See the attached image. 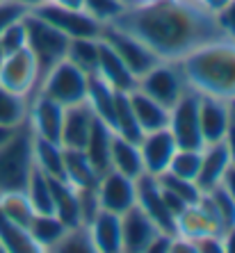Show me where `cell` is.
<instances>
[{
  "instance_id": "8992f818",
  "label": "cell",
  "mask_w": 235,
  "mask_h": 253,
  "mask_svg": "<svg viewBox=\"0 0 235 253\" xmlns=\"http://www.w3.org/2000/svg\"><path fill=\"white\" fill-rule=\"evenodd\" d=\"M39 18H44L46 23L57 28L59 32H64L71 39H98L103 32V23H98L96 18H92L83 7H64L55 5V2H42L35 9H30Z\"/></svg>"
},
{
  "instance_id": "d590c367",
  "label": "cell",
  "mask_w": 235,
  "mask_h": 253,
  "mask_svg": "<svg viewBox=\"0 0 235 253\" xmlns=\"http://www.w3.org/2000/svg\"><path fill=\"white\" fill-rule=\"evenodd\" d=\"M201 155H203V148H176L167 171L185 180H196L201 169Z\"/></svg>"
},
{
  "instance_id": "681fc988",
  "label": "cell",
  "mask_w": 235,
  "mask_h": 253,
  "mask_svg": "<svg viewBox=\"0 0 235 253\" xmlns=\"http://www.w3.org/2000/svg\"><path fill=\"white\" fill-rule=\"evenodd\" d=\"M16 2H21V5L28 7V9H35L37 5H42V2H46V0H16Z\"/></svg>"
},
{
  "instance_id": "ac0fdd59",
  "label": "cell",
  "mask_w": 235,
  "mask_h": 253,
  "mask_svg": "<svg viewBox=\"0 0 235 253\" xmlns=\"http://www.w3.org/2000/svg\"><path fill=\"white\" fill-rule=\"evenodd\" d=\"M231 124V103L222 98L199 94V128L203 144H217L224 139Z\"/></svg>"
},
{
  "instance_id": "f5cc1de1",
  "label": "cell",
  "mask_w": 235,
  "mask_h": 253,
  "mask_svg": "<svg viewBox=\"0 0 235 253\" xmlns=\"http://www.w3.org/2000/svg\"><path fill=\"white\" fill-rule=\"evenodd\" d=\"M231 114H233V121H235V100L231 103Z\"/></svg>"
},
{
  "instance_id": "2e32d148",
  "label": "cell",
  "mask_w": 235,
  "mask_h": 253,
  "mask_svg": "<svg viewBox=\"0 0 235 253\" xmlns=\"http://www.w3.org/2000/svg\"><path fill=\"white\" fill-rule=\"evenodd\" d=\"M158 233L160 228L137 206L121 214V251L148 253V247Z\"/></svg>"
},
{
  "instance_id": "ab89813d",
  "label": "cell",
  "mask_w": 235,
  "mask_h": 253,
  "mask_svg": "<svg viewBox=\"0 0 235 253\" xmlns=\"http://www.w3.org/2000/svg\"><path fill=\"white\" fill-rule=\"evenodd\" d=\"M55 251H76V253L87 251V253H94V244H92V237H89L87 224L66 230V235L62 237V242L57 244Z\"/></svg>"
},
{
  "instance_id": "60d3db41",
  "label": "cell",
  "mask_w": 235,
  "mask_h": 253,
  "mask_svg": "<svg viewBox=\"0 0 235 253\" xmlns=\"http://www.w3.org/2000/svg\"><path fill=\"white\" fill-rule=\"evenodd\" d=\"M28 39H25V25H23V18L12 23L9 28L0 35V48H2V53L5 55H12L16 50H23Z\"/></svg>"
},
{
  "instance_id": "bcb514c9",
  "label": "cell",
  "mask_w": 235,
  "mask_h": 253,
  "mask_svg": "<svg viewBox=\"0 0 235 253\" xmlns=\"http://www.w3.org/2000/svg\"><path fill=\"white\" fill-rule=\"evenodd\" d=\"M222 185L229 189V194L233 196V201H235V167H229V171H226V176H224Z\"/></svg>"
},
{
  "instance_id": "f907efd6",
  "label": "cell",
  "mask_w": 235,
  "mask_h": 253,
  "mask_svg": "<svg viewBox=\"0 0 235 253\" xmlns=\"http://www.w3.org/2000/svg\"><path fill=\"white\" fill-rule=\"evenodd\" d=\"M151 2H160V0H130L128 7H133V5H151Z\"/></svg>"
},
{
  "instance_id": "52a82bcc",
  "label": "cell",
  "mask_w": 235,
  "mask_h": 253,
  "mask_svg": "<svg viewBox=\"0 0 235 253\" xmlns=\"http://www.w3.org/2000/svg\"><path fill=\"white\" fill-rule=\"evenodd\" d=\"M167 130L176 139L178 148H203V137L199 128V94L188 89L181 98L169 107Z\"/></svg>"
},
{
  "instance_id": "7dc6e473",
  "label": "cell",
  "mask_w": 235,
  "mask_h": 253,
  "mask_svg": "<svg viewBox=\"0 0 235 253\" xmlns=\"http://www.w3.org/2000/svg\"><path fill=\"white\" fill-rule=\"evenodd\" d=\"M18 128H21V126H18ZM18 128H7V126H0V146H2V144H5L9 137H12Z\"/></svg>"
},
{
  "instance_id": "e0dca14e",
  "label": "cell",
  "mask_w": 235,
  "mask_h": 253,
  "mask_svg": "<svg viewBox=\"0 0 235 253\" xmlns=\"http://www.w3.org/2000/svg\"><path fill=\"white\" fill-rule=\"evenodd\" d=\"M94 124H96V114L92 112V107L87 105V100L64 107L62 132H59V144H62V148H80V151H83L89 135H92Z\"/></svg>"
},
{
  "instance_id": "ba28073f",
  "label": "cell",
  "mask_w": 235,
  "mask_h": 253,
  "mask_svg": "<svg viewBox=\"0 0 235 253\" xmlns=\"http://www.w3.org/2000/svg\"><path fill=\"white\" fill-rule=\"evenodd\" d=\"M137 89H141L144 94H148L169 110L189 87L178 62H158L137 80Z\"/></svg>"
},
{
  "instance_id": "83f0119b",
  "label": "cell",
  "mask_w": 235,
  "mask_h": 253,
  "mask_svg": "<svg viewBox=\"0 0 235 253\" xmlns=\"http://www.w3.org/2000/svg\"><path fill=\"white\" fill-rule=\"evenodd\" d=\"M87 105L92 107V112L96 114V119H100L103 124H107L112 128V119H114V103H117V91L110 84L94 76H89V84H87Z\"/></svg>"
},
{
  "instance_id": "7402d4cb",
  "label": "cell",
  "mask_w": 235,
  "mask_h": 253,
  "mask_svg": "<svg viewBox=\"0 0 235 253\" xmlns=\"http://www.w3.org/2000/svg\"><path fill=\"white\" fill-rule=\"evenodd\" d=\"M128 103L133 107L137 124H140L141 132H153V130H162L169 124V110L148 94H144L141 89H133L128 91Z\"/></svg>"
},
{
  "instance_id": "e575fe53",
  "label": "cell",
  "mask_w": 235,
  "mask_h": 253,
  "mask_svg": "<svg viewBox=\"0 0 235 253\" xmlns=\"http://www.w3.org/2000/svg\"><path fill=\"white\" fill-rule=\"evenodd\" d=\"M64 59H69L87 76H94L98 66V39H71Z\"/></svg>"
},
{
  "instance_id": "d6a6232c",
  "label": "cell",
  "mask_w": 235,
  "mask_h": 253,
  "mask_svg": "<svg viewBox=\"0 0 235 253\" xmlns=\"http://www.w3.org/2000/svg\"><path fill=\"white\" fill-rule=\"evenodd\" d=\"M25 194H28L37 214H53V187H50V178L44 171L37 169V167L30 173V180L25 185Z\"/></svg>"
},
{
  "instance_id": "5bb4252c",
  "label": "cell",
  "mask_w": 235,
  "mask_h": 253,
  "mask_svg": "<svg viewBox=\"0 0 235 253\" xmlns=\"http://www.w3.org/2000/svg\"><path fill=\"white\" fill-rule=\"evenodd\" d=\"M176 139L171 137L167 128L153 130V132H144L140 139V155L141 165H144V173L148 176H160L169 169V162L176 153Z\"/></svg>"
},
{
  "instance_id": "cb8c5ba5",
  "label": "cell",
  "mask_w": 235,
  "mask_h": 253,
  "mask_svg": "<svg viewBox=\"0 0 235 253\" xmlns=\"http://www.w3.org/2000/svg\"><path fill=\"white\" fill-rule=\"evenodd\" d=\"M100 173L89 162L85 151L64 148V180L76 189H94L98 185Z\"/></svg>"
},
{
  "instance_id": "11a10c76",
  "label": "cell",
  "mask_w": 235,
  "mask_h": 253,
  "mask_svg": "<svg viewBox=\"0 0 235 253\" xmlns=\"http://www.w3.org/2000/svg\"><path fill=\"white\" fill-rule=\"evenodd\" d=\"M0 253H2V249H0Z\"/></svg>"
},
{
  "instance_id": "f35d334b",
  "label": "cell",
  "mask_w": 235,
  "mask_h": 253,
  "mask_svg": "<svg viewBox=\"0 0 235 253\" xmlns=\"http://www.w3.org/2000/svg\"><path fill=\"white\" fill-rule=\"evenodd\" d=\"M80 7L92 18H96L98 23L107 25L124 12L128 5H126L124 0H80Z\"/></svg>"
},
{
  "instance_id": "8d00e7d4",
  "label": "cell",
  "mask_w": 235,
  "mask_h": 253,
  "mask_svg": "<svg viewBox=\"0 0 235 253\" xmlns=\"http://www.w3.org/2000/svg\"><path fill=\"white\" fill-rule=\"evenodd\" d=\"M155 180H158V185L165 189V192L178 196V199H181L183 203H188V206H192V203H196V201L201 199V189L196 187L194 180L178 178V176H174L171 171H165V173L155 176Z\"/></svg>"
},
{
  "instance_id": "5b68a950",
  "label": "cell",
  "mask_w": 235,
  "mask_h": 253,
  "mask_svg": "<svg viewBox=\"0 0 235 253\" xmlns=\"http://www.w3.org/2000/svg\"><path fill=\"white\" fill-rule=\"evenodd\" d=\"M87 73L80 71L78 66H73L69 59H62L39 80L35 94H42L46 98L59 103V105L69 107L76 105V103H83L87 98Z\"/></svg>"
},
{
  "instance_id": "ffe728a7",
  "label": "cell",
  "mask_w": 235,
  "mask_h": 253,
  "mask_svg": "<svg viewBox=\"0 0 235 253\" xmlns=\"http://www.w3.org/2000/svg\"><path fill=\"white\" fill-rule=\"evenodd\" d=\"M87 228L94 253H121V214L98 210Z\"/></svg>"
},
{
  "instance_id": "b9f144b4",
  "label": "cell",
  "mask_w": 235,
  "mask_h": 253,
  "mask_svg": "<svg viewBox=\"0 0 235 253\" xmlns=\"http://www.w3.org/2000/svg\"><path fill=\"white\" fill-rule=\"evenodd\" d=\"M28 12H30L28 7H23L21 2H16V0H0V35L12 23L21 21Z\"/></svg>"
},
{
  "instance_id": "484cf974",
  "label": "cell",
  "mask_w": 235,
  "mask_h": 253,
  "mask_svg": "<svg viewBox=\"0 0 235 253\" xmlns=\"http://www.w3.org/2000/svg\"><path fill=\"white\" fill-rule=\"evenodd\" d=\"M112 137H114V130L107 124H103L100 119H96L94 128H92V135H89L87 144H85V155L89 158V162L94 165V169L98 171L100 176L110 171V146H112Z\"/></svg>"
},
{
  "instance_id": "db71d44e",
  "label": "cell",
  "mask_w": 235,
  "mask_h": 253,
  "mask_svg": "<svg viewBox=\"0 0 235 253\" xmlns=\"http://www.w3.org/2000/svg\"><path fill=\"white\" fill-rule=\"evenodd\" d=\"M124 2H126V5H130V0H124Z\"/></svg>"
},
{
  "instance_id": "4fadbf2b",
  "label": "cell",
  "mask_w": 235,
  "mask_h": 253,
  "mask_svg": "<svg viewBox=\"0 0 235 253\" xmlns=\"http://www.w3.org/2000/svg\"><path fill=\"white\" fill-rule=\"evenodd\" d=\"M222 221L212 210L210 201L206 194H201V199L176 217V235H183L188 240H199L203 235H222Z\"/></svg>"
},
{
  "instance_id": "f6af8a7d",
  "label": "cell",
  "mask_w": 235,
  "mask_h": 253,
  "mask_svg": "<svg viewBox=\"0 0 235 253\" xmlns=\"http://www.w3.org/2000/svg\"><path fill=\"white\" fill-rule=\"evenodd\" d=\"M222 247L224 253H235V226L222 230Z\"/></svg>"
},
{
  "instance_id": "603a6c76",
  "label": "cell",
  "mask_w": 235,
  "mask_h": 253,
  "mask_svg": "<svg viewBox=\"0 0 235 253\" xmlns=\"http://www.w3.org/2000/svg\"><path fill=\"white\" fill-rule=\"evenodd\" d=\"M53 187V214L66 226L76 228L83 226V214H80V194L73 185H69L64 178H50Z\"/></svg>"
},
{
  "instance_id": "277c9868",
  "label": "cell",
  "mask_w": 235,
  "mask_h": 253,
  "mask_svg": "<svg viewBox=\"0 0 235 253\" xmlns=\"http://www.w3.org/2000/svg\"><path fill=\"white\" fill-rule=\"evenodd\" d=\"M23 25L25 39H28L25 46L35 55L37 64H39V80H42L57 62H62L66 57L71 37H66L64 32H59L57 28H53L50 23H46L44 18H39L32 12H28L23 16Z\"/></svg>"
},
{
  "instance_id": "d6986e66",
  "label": "cell",
  "mask_w": 235,
  "mask_h": 253,
  "mask_svg": "<svg viewBox=\"0 0 235 253\" xmlns=\"http://www.w3.org/2000/svg\"><path fill=\"white\" fill-rule=\"evenodd\" d=\"M96 76L103 78L114 91H133L137 87V78L128 71V66L121 62L110 43H105L98 37V66H96Z\"/></svg>"
},
{
  "instance_id": "816d5d0a",
  "label": "cell",
  "mask_w": 235,
  "mask_h": 253,
  "mask_svg": "<svg viewBox=\"0 0 235 253\" xmlns=\"http://www.w3.org/2000/svg\"><path fill=\"white\" fill-rule=\"evenodd\" d=\"M2 62H5V53H2V48H0V69H2Z\"/></svg>"
},
{
  "instance_id": "6da1fadb",
  "label": "cell",
  "mask_w": 235,
  "mask_h": 253,
  "mask_svg": "<svg viewBox=\"0 0 235 253\" xmlns=\"http://www.w3.org/2000/svg\"><path fill=\"white\" fill-rule=\"evenodd\" d=\"M107 25L146 43L162 62H181L201 43L224 37L215 14L189 0H160L151 5L126 7Z\"/></svg>"
},
{
  "instance_id": "9a60e30c",
  "label": "cell",
  "mask_w": 235,
  "mask_h": 253,
  "mask_svg": "<svg viewBox=\"0 0 235 253\" xmlns=\"http://www.w3.org/2000/svg\"><path fill=\"white\" fill-rule=\"evenodd\" d=\"M62 119H64V105H59L55 100L46 98L42 94L30 96V112L28 124L37 137L48 141H57L62 132Z\"/></svg>"
},
{
  "instance_id": "30bf717a",
  "label": "cell",
  "mask_w": 235,
  "mask_h": 253,
  "mask_svg": "<svg viewBox=\"0 0 235 253\" xmlns=\"http://www.w3.org/2000/svg\"><path fill=\"white\" fill-rule=\"evenodd\" d=\"M0 84L14 94L32 96L37 84H39V64L35 55L28 50H16L12 55H5L2 69H0Z\"/></svg>"
},
{
  "instance_id": "ee69618b",
  "label": "cell",
  "mask_w": 235,
  "mask_h": 253,
  "mask_svg": "<svg viewBox=\"0 0 235 253\" xmlns=\"http://www.w3.org/2000/svg\"><path fill=\"white\" fill-rule=\"evenodd\" d=\"M189 2H194L196 7H201V9H206L210 14H217L229 0H189Z\"/></svg>"
},
{
  "instance_id": "1f68e13d",
  "label": "cell",
  "mask_w": 235,
  "mask_h": 253,
  "mask_svg": "<svg viewBox=\"0 0 235 253\" xmlns=\"http://www.w3.org/2000/svg\"><path fill=\"white\" fill-rule=\"evenodd\" d=\"M0 212L5 214L9 221L28 230V226L35 219V208L30 203L25 192H2L0 194Z\"/></svg>"
},
{
  "instance_id": "836d02e7",
  "label": "cell",
  "mask_w": 235,
  "mask_h": 253,
  "mask_svg": "<svg viewBox=\"0 0 235 253\" xmlns=\"http://www.w3.org/2000/svg\"><path fill=\"white\" fill-rule=\"evenodd\" d=\"M0 249L2 253H30L37 251L35 242L30 237V233L21 226H16L14 221L0 212Z\"/></svg>"
},
{
  "instance_id": "3957f363",
  "label": "cell",
  "mask_w": 235,
  "mask_h": 253,
  "mask_svg": "<svg viewBox=\"0 0 235 253\" xmlns=\"http://www.w3.org/2000/svg\"><path fill=\"white\" fill-rule=\"evenodd\" d=\"M32 144H35V132L25 121L0 146V194L2 192H25L30 173L35 169Z\"/></svg>"
},
{
  "instance_id": "9c48e42d",
  "label": "cell",
  "mask_w": 235,
  "mask_h": 253,
  "mask_svg": "<svg viewBox=\"0 0 235 253\" xmlns=\"http://www.w3.org/2000/svg\"><path fill=\"white\" fill-rule=\"evenodd\" d=\"M100 39L105 43H110V48L121 57V62L128 66V71L137 80H140L148 69H153L158 62H162L146 43H141L140 39H135L133 35L124 32V30L112 28V25H103Z\"/></svg>"
},
{
  "instance_id": "8fae6325",
  "label": "cell",
  "mask_w": 235,
  "mask_h": 253,
  "mask_svg": "<svg viewBox=\"0 0 235 253\" xmlns=\"http://www.w3.org/2000/svg\"><path fill=\"white\" fill-rule=\"evenodd\" d=\"M96 199H98V208L114 214H124L130 208L137 206V187L135 180L119 171L110 169L98 178L96 185Z\"/></svg>"
},
{
  "instance_id": "f546056e",
  "label": "cell",
  "mask_w": 235,
  "mask_h": 253,
  "mask_svg": "<svg viewBox=\"0 0 235 253\" xmlns=\"http://www.w3.org/2000/svg\"><path fill=\"white\" fill-rule=\"evenodd\" d=\"M30 112V96L14 94L0 84V126L18 128L28 121Z\"/></svg>"
},
{
  "instance_id": "4dcf8cb0",
  "label": "cell",
  "mask_w": 235,
  "mask_h": 253,
  "mask_svg": "<svg viewBox=\"0 0 235 253\" xmlns=\"http://www.w3.org/2000/svg\"><path fill=\"white\" fill-rule=\"evenodd\" d=\"M112 130L114 135L124 137V139L137 141L141 139V128L137 124L135 114H133V107L128 103V91H117V103H114V119H112Z\"/></svg>"
},
{
  "instance_id": "7c38bea8",
  "label": "cell",
  "mask_w": 235,
  "mask_h": 253,
  "mask_svg": "<svg viewBox=\"0 0 235 253\" xmlns=\"http://www.w3.org/2000/svg\"><path fill=\"white\" fill-rule=\"evenodd\" d=\"M135 187H137V208H140L162 233L176 235V217L171 214L155 176L141 173L140 178H135Z\"/></svg>"
},
{
  "instance_id": "7bdbcfd3",
  "label": "cell",
  "mask_w": 235,
  "mask_h": 253,
  "mask_svg": "<svg viewBox=\"0 0 235 253\" xmlns=\"http://www.w3.org/2000/svg\"><path fill=\"white\" fill-rule=\"evenodd\" d=\"M215 18H217V25H219V30H222V35L235 42V0H229V2L215 14Z\"/></svg>"
},
{
  "instance_id": "c3c4849f",
  "label": "cell",
  "mask_w": 235,
  "mask_h": 253,
  "mask_svg": "<svg viewBox=\"0 0 235 253\" xmlns=\"http://www.w3.org/2000/svg\"><path fill=\"white\" fill-rule=\"evenodd\" d=\"M46 2H55V5L64 7H80V0H46Z\"/></svg>"
},
{
  "instance_id": "d4e9b609",
  "label": "cell",
  "mask_w": 235,
  "mask_h": 253,
  "mask_svg": "<svg viewBox=\"0 0 235 253\" xmlns=\"http://www.w3.org/2000/svg\"><path fill=\"white\" fill-rule=\"evenodd\" d=\"M110 169L119 171L128 178H140L144 173V165H141L140 155V144L137 141L124 139V137L114 135L110 146Z\"/></svg>"
},
{
  "instance_id": "44dd1931",
  "label": "cell",
  "mask_w": 235,
  "mask_h": 253,
  "mask_svg": "<svg viewBox=\"0 0 235 253\" xmlns=\"http://www.w3.org/2000/svg\"><path fill=\"white\" fill-rule=\"evenodd\" d=\"M231 167V158L229 151L224 146V141H217V144H206L203 146V155H201V169L199 176H196V187L203 192H210L212 187L222 185L224 176Z\"/></svg>"
},
{
  "instance_id": "f1b7e54d",
  "label": "cell",
  "mask_w": 235,
  "mask_h": 253,
  "mask_svg": "<svg viewBox=\"0 0 235 253\" xmlns=\"http://www.w3.org/2000/svg\"><path fill=\"white\" fill-rule=\"evenodd\" d=\"M32 158H35V167L44 171L48 178H64V148H62V144L35 135Z\"/></svg>"
},
{
  "instance_id": "74e56055",
  "label": "cell",
  "mask_w": 235,
  "mask_h": 253,
  "mask_svg": "<svg viewBox=\"0 0 235 253\" xmlns=\"http://www.w3.org/2000/svg\"><path fill=\"white\" fill-rule=\"evenodd\" d=\"M203 194L208 196L212 210H215V214L219 217L224 228L235 226V201H233V196L229 194V189L224 187V185H217V187H212L210 192H203Z\"/></svg>"
},
{
  "instance_id": "4316f807",
  "label": "cell",
  "mask_w": 235,
  "mask_h": 253,
  "mask_svg": "<svg viewBox=\"0 0 235 253\" xmlns=\"http://www.w3.org/2000/svg\"><path fill=\"white\" fill-rule=\"evenodd\" d=\"M66 226L55 214H35L32 224L28 226V233L35 242L37 251H55L62 237L66 235Z\"/></svg>"
},
{
  "instance_id": "7a4b0ae2",
  "label": "cell",
  "mask_w": 235,
  "mask_h": 253,
  "mask_svg": "<svg viewBox=\"0 0 235 253\" xmlns=\"http://www.w3.org/2000/svg\"><path fill=\"white\" fill-rule=\"evenodd\" d=\"M185 83L201 96L235 100V42L217 37L201 43L178 62Z\"/></svg>"
}]
</instances>
